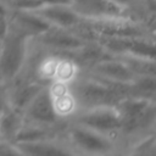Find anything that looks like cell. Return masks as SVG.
I'll list each match as a JSON object with an SVG mask.
<instances>
[{
  "label": "cell",
  "instance_id": "obj_2",
  "mask_svg": "<svg viewBox=\"0 0 156 156\" xmlns=\"http://www.w3.org/2000/svg\"><path fill=\"white\" fill-rule=\"evenodd\" d=\"M121 112L123 133H134L152 126L156 121V101L138 95H127L116 105Z\"/></svg>",
  "mask_w": 156,
  "mask_h": 156
},
{
  "label": "cell",
  "instance_id": "obj_3",
  "mask_svg": "<svg viewBox=\"0 0 156 156\" xmlns=\"http://www.w3.org/2000/svg\"><path fill=\"white\" fill-rule=\"evenodd\" d=\"M73 123L91 128L110 136L122 132L123 127L122 116L116 105L82 108L73 116Z\"/></svg>",
  "mask_w": 156,
  "mask_h": 156
},
{
  "label": "cell",
  "instance_id": "obj_10",
  "mask_svg": "<svg viewBox=\"0 0 156 156\" xmlns=\"http://www.w3.org/2000/svg\"><path fill=\"white\" fill-rule=\"evenodd\" d=\"M35 12L43 16L54 27L67 28V29L76 28L84 20L72 5H67V4L45 5L41 9L37 10Z\"/></svg>",
  "mask_w": 156,
  "mask_h": 156
},
{
  "label": "cell",
  "instance_id": "obj_6",
  "mask_svg": "<svg viewBox=\"0 0 156 156\" xmlns=\"http://www.w3.org/2000/svg\"><path fill=\"white\" fill-rule=\"evenodd\" d=\"M24 121L43 126H57L60 116L56 111L49 87H45L23 112Z\"/></svg>",
  "mask_w": 156,
  "mask_h": 156
},
{
  "label": "cell",
  "instance_id": "obj_12",
  "mask_svg": "<svg viewBox=\"0 0 156 156\" xmlns=\"http://www.w3.org/2000/svg\"><path fill=\"white\" fill-rule=\"evenodd\" d=\"M130 95L156 98V76H136L128 85Z\"/></svg>",
  "mask_w": 156,
  "mask_h": 156
},
{
  "label": "cell",
  "instance_id": "obj_13",
  "mask_svg": "<svg viewBox=\"0 0 156 156\" xmlns=\"http://www.w3.org/2000/svg\"><path fill=\"white\" fill-rule=\"evenodd\" d=\"M9 104V84L0 82V115L7 107Z\"/></svg>",
  "mask_w": 156,
  "mask_h": 156
},
{
  "label": "cell",
  "instance_id": "obj_14",
  "mask_svg": "<svg viewBox=\"0 0 156 156\" xmlns=\"http://www.w3.org/2000/svg\"><path fill=\"white\" fill-rule=\"evenodd\" d=\"M10 29V17L0 13V39L2 40Z\"/></svg>",
  "mask_w": 156,
  "mask_h": 156
},
{
  "label": "cell",
  "instance_id": "obj_11",
  "mask_svg": "<svg viewBox=\"0 0 156 156\" xmlns=\"http://www.w3.org/2000/svg\"><path fill=\"white\" fill-rule=\"evenodd\" d=\"M24 123V115L13 108L10 104L0 115V139L12 143Z\"/></svg>",
  "mask_w": 156,
  "mask_h": 156
},
{
  "label": "cell",
  "instance_id": "obj_9",
  "mask_svg": "<svg viewBox=\"0 0 156 156\" xmlns=\"http://www.w3.org/2000/svg\"><path fill=\"white\" fill-rule=\"evenodd\" d=\"M10 26L34 39L35 37L51 29L54 26L35 11L12 10L10 12Z\"/></svg>",
  "mask_w": 156,
  "mask_h": 156
},
{
  "label": "cell",
  "instance_id": "obj_1",
  "mask_svg": "<svg viewBox=\"0 0 156 156\" xmlns=\"http://www.w3.org/2000/svg\"><path fill=\"white\" fill-rule=\"evenodd\" d=\"M30 40L32 38L10 26L0 52V79L4 83H11L26 68L30 55Z\"/></svg>",
  "mask_w": 156,
  "mask_h": 156
},
{
  "label": "cell",
  "instance_id": "obj_5",
  "mask_svg": "<svg viewBox=\"0 0 156 156\" xmlns=\"http://www.w3.org/2000/svg\"><path fill=\"white\" fill-rule=\"evenodd\" d=\"M104 39L102 45L110 54L121 55L122 57L156 61V40L141 38L140 35Z\"/></svg>",
  "mask_w": 156,
  "mask_h": 156
},
{
  "label": "cell",
  "instance_id": "obj_8",
  "mask_svg": "<svg viewBox=\"0 0 156 156\" xmlns=\"http://www.w3.org/2000/svg\"><path fill=\"white\" fill-rule=\"evenodd\" d=\"M91 74L108 83L129 85L136 77L133 68L126 60L106 57L91 67Z\"/></svg>",
  "mask_w": 156,
  "mask_h": 156
},
{
  "label": "cell",
  "instance_id": "obj_15",
  "mask_svg": "<svg viewBox=\"0 0 156 156\" xmlns=\"http://www.w3.org/2000/svg\"><path fill=\"white\" fill-rule=\"evenodd\" d=\"M111 1H113V2H116L118 5H121V6H123L126 9H130L134 5V2H135V0H111Z\"/></svg>",
  "mask_w": 156,
  "mask_h": 156
},
{
  "label": "cell",
  "instance_id": "obj_7",
  "mask_svg": "<svg viewBox=\"0 0 156 156\" xmlns=\"http://www.w3.org/2000/svg\"><path fill=\"white\" fill-rule=\"evenodd\" d=\"M72 6L84 20L129 18L128 9L111 0H73Z\"/></svg>",
  "mask_w": 156,
  "mask_h": 156
},
{
  "label": "cell",
  "instance_id": "obj_4",
  "mask_svg": "<svg viewBox=\"0 0 156 156\" xmlns=\"http://www.w3.org/2000/svg\"><path fill=\"white\" fill-rule=\"evenodd\" d=\"M67 143L71 149L84 154H108L113 149L110 135L91 128L73 123L66 129Z\"/></svg>",
  "mask_w": 156,
  "mask_h": 156
}]
</instances>
